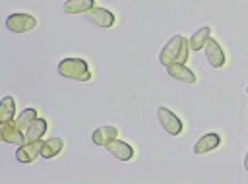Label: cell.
I'll use <instances>...</instances> for the list:
<instances>
[{
	"mask_svg": "<svg viewBox=\"0 0 248 184\" xmlns=\"http://www.w3.org/2000/svg\"><path fill=\"white\" fill-rule=\"evenodd\" d=\"M188 52H190V45L188 41L182 37V35H174L170 37L165 46L161 48V54H159V62L163 66H169V64H184L188 60Z\"/></svg>",
	"mask_w": 248,
	"mask_h": 184,
	"instance_id": "cell-1",
	"label": "cell"
},
{
	"mask_svg": "<svg viewBox=\"0 0 248 184\" xmlns=\"http://www.w3.org/2000/svg\"><path fill=\"white\" fill-rule=\"evenodd\" d=\"M58 74L74 81H89L91 70L83 58H62L58 62Z\"/></svg>",
	"mask_w": 248,
	"mask_h": 184,
	"instance_id": "cell-2",
	"label": "cell"
},
{
	"mask_svg": "<svg viewBox=\"0 0 248 184\" xmlns=\"http://www.w3.org/2000/svg\"><path fill=\"white\" fill-rule=\"evenodd\" d=\"M35 25H37V19L31 14H10L6 17V29L12 33H27Z\"/></svg>",
	"mask_w": 248,
	"mask_h": 184,
	"instance_id": "cell-3",
	"label": "cell"
},
{
	"mask_svg": "<svg viewBox=\"0 0 248 184\" xmlns=\"http://www.w3.org/2000/svg\"><path fill=\"white\" fill-rule=\"evenodd\" d=\"M157 118H159L161 126H163V130L167 134H170V136H178L182 132V128H184L182 120L172 110H169L167 107H159L157 108Z\"/></svg>",
	"mask_w": 248,
	"mask_h": 184,
	"instance_id": "cell-4",
	"label": "cell"
},
{
	"mask_svg": "<svg viewBox=\"0 0 248 184\" xmlns=\"http://www.w3.org/2000/svg\"><path fill=\"white\" fill-rule=\"evenodd\" d=\"M41 147H43V139L25 141V143L17 145V149H16V159H17L19 163H33V161L41 155Z\"/></svg>",
	"mask_w": 248,
	"mask_h": 184,
	"instance_id": "cell-5",
	"label": "cell"
},
{
	"mask_svg": "<svg viewBox=\"0 0 248 184\" xmlns=\"http://www.w3.org/2000/svg\"><path fill=\"white\" fill-rule=\"evenodd\" d=\"M0 139L4 143H14V145H21L25 143V134L21 130H17L16 122H0Z\"/></svg>",
	"mask_w": 248,
	"mask_h": 184,
	"instance_id": "cell-6",
	"label": "cell"
},
{
	"mask_svg": "<svg viewBox=\"0 0 248 184\" xmlns=\"http://www.w3.org/2000/svg\"><path fill=\"white\" fill-rule=\"evenodd\" d=\"M203 52H205V58L207 62L213 66V68H223L225 66V52L221 48V45L215 41V39H207L205 46H203Z\"/></svg>",
	"mask_w": 248,
	"mask_h": 184,
	"instance_id": "cell-7",
	"label": "cell"
},
{
	"mask_svg": "<svg viewBox=\"0 0 248 184\" xmlns=\"http://www.w3.org/2000/svg\"><path fill=\"white\" fill-rule=\"evenodd\" d=\"M107 151H108L112 157H116L118 161H130V159L134 157V147H132L130 143L118 139V138L112 139V141L107 145Z\"/></svg>",
	"mask_w": 248,
	"mask_h": 184,
	"instance_id": "cell-8",
	"label": "cell"
},
{
	"mask_svg": "<svg viewBox=\"0 0 248 184\" xmlns=\"http://www.w3.org/2000/svg\"><path fill=\"white\" fill-rule=\"evenodd\" d=\"M87 17H89L91 23H95L99 27H112L114 25V14L107 8H97L95 6L93 10L87 12Z\"/></svg>",
	"mask_w": 248,
	"mask_h": 184,
	"instance_id": "cell-9",
	"label": "cell"
},
{
	"mask_svg": "<svg viewBox=\"0 0 248 184\" xmlns=\"http://www.w3.org/2000/svg\"><path fill=\"white\" fill-rule=\"evenodd\" d=\"M167 72H169L170 77H174V79H178L182 83H188V85L196 83V74L190 68H186V64H178V62L169 64L167 66Z\"/></svg>",
	"mask_w": 248,
	"mask_h": 184,
	"instance_id": "cell-10",
	"label": "cell"
},
{
	"mask_svg": "<svg viewBox=\"0 0 248 184\" xmlns=\"http://www.w3.org/2000/svg\"><path fill=\"white\" fill-rule=\"evenodd\" d=\"M118 138V130L114 128V126H110V124H105V126H99L93 134H91V139H93V143L95 145H103V147H107L112 139H116Z\"/></svg>",
	"mask_w": 248,
	"mask_h": 184,
	"instance_id": "cell-11",
	"label": "cell"
},
{
	"mask_svg": "<svg viewBox=\"0 0 248 184\" xmlns=\"http://www.w3.org/2000/svg\"><path fill=\"white\" fill-rule=\"evenodd\" d=\"M219 143H221V136H219V134H205V136H202V138L194 143V155L209 153V151L217 149Z\"/></svg>",
	"mask_w": 248,
	"mask_h": 184,
	"instance_id": "cell-12",
	"label": "cell"
},
{
	"mask_svg": "<svg viewBox=\"0 0 248 184\" xmlns=\"http://www.w3.org/2000/svg\"><path fill=\"white\" fill-rule=\"evenodd\" d=\"M46 128H48L46 120L37 116V118L29 124V128L23 132V134H25V141H37V139H43V136H45Z\"/></svg>",
	"mask_w": 248,
	"mask_h": 184,
	"instance_id": "cell-13",
	"label": "cell"
},
{
	"mask_svg": "<svg viewBox=\"0 0 248 184\" xmlns=\"http://www.w3.org/2000/svg\"><path fill=\"white\" fill-rule=\"evenodd\" d=\"M95 8V0H66L62 4V10L66 14H87Z\"/></svg>",
	"mask_w": 248,
	"mask_h": 184,
	"instance_id": "cell-14",
	"label": "cell"
},
{
	"mask_svg": "<svg viewBox=\"0 0 248 184\" xmlns=\"http://www.w3.org/2000/svg\"><path fill=\"white\" fill-rule=\"evenodd\" d=\"M64 147V141L60 138H50V139H43V147H41V157L43 159H52L56 157Z\"/></svg>",
	"mask_w": 248,
	"mask_h": 184,
	"instance_id": "cell-15",
	"label": "cell"
},
{
	"mask_svg": "<svg viewBox=\"0 0 248 184\" xmlns=\"http://www.w3.org/2000/svg\"><path fill=\"white\" fill-rule=\"evenodd\" d=\"M211 37V29L207 27V25H203V27H200L190 39H188V45H190V50H202L203 46H205V43H207V39Z\"/></svg>",
	"mask_w": 248,
	"mask_h": 184,
	"instance_id": "cell-16",
	"label": "cell"
},
{
	"mask_svg": "<svg viewBox=\"0 0 248 184\" xmlns=\"http://www.w3.org/2000/svg\"><path fill=\"white\" fill-rule=\"evenodd\" d=\"M14 116H16V101L14 97L6 95L0 101V122H10L14 120Z\"/></svg>",
	"mask_w": 248,
	"mask_h": 184,
	"instance_id": "cell-17",
	"label": "cell"
},
{
	"mask_svg": "<svg viewBox=\"0 0 248 184\" xmlns=\"http://www.w3.org/2000/svg\"><path fill=\"white\" fill-rule=\"evenodd\" d=\"M35 118H37V110H35V108H25L23 112L17 114V118H16L14 122H16V126H17V130L25 132V130L29 128V124H31Z\"/></svg>",
	"mask_w": 248,
	"mask_h": 184,
	"instance_id": "cell-18",
	"label": "cell"
},
{
	"mask_svg": "<svg viewBox=\"0 0 248 184\" xmlns=\"http://www.w3.org/2000/svg\"><path fill=\"white\" fill-rule=\"evenodd\" d=\"M244 169H246V172H248V151H246V155H244Z\"/></svg>",
	"mask_w": 248,
	"mask_h": 184,
	"instance_id": "cell-19",
	"label": "cell"
},
{
	"mask_svg": "<svg viewBox=\"0 0 248 184\" xmlns=\"http://www.w3.org/2000/svg\"><path fill=\"white\" fill-rule=\"evenodd\" d=\"M246 93H248V87H246Z\"/></svg>",
	"mask_w": 248,
	"mask_h": 184,
	"instance_id": "cell-20",
	"label": "cell"
}]
</instances>
